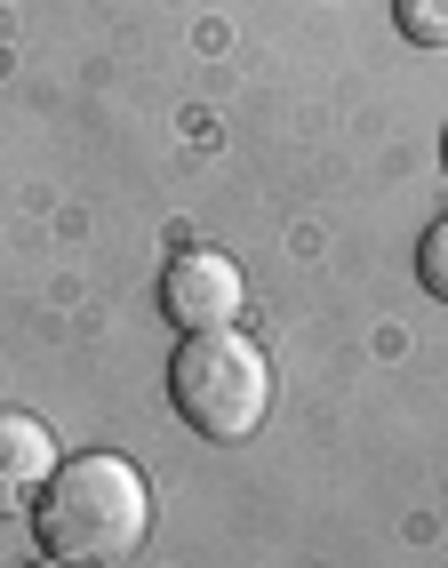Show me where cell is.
I'll list each match as a JSON object with an SVG mask.
<instances>
[{
	"instance_id": "8",
	"label": "cell",
	"mask_w": 448,
	"mask_h": 568,
	"mask_svg": "<svg viewBox=\"0 0 448 568\" xmlns=\"http://www.w3.org/2000/svg\"><path fill=\"white\" fill-rule=\"evenodd\" d=\"M440 161H448V136H440Z\"/></svg>"
},
{
	"instance_id": "2",
	"label": "cell",
	"mask_w": 448,
	"mask_h": 568,
	"mask_svg": "<svg viewBox=\"0 0 448 568\" xmlns=\"http://www.w3.org/2000/svg\"><path fill=\"white\" fill-rule=\"evenodd\" d=\"M169 400L201 440H248L273 408V368L248 336L201 328V336H184V353L169 361Z\"/></svg>"
},
{
	"instance_id": "4",
	"label": "cell",
	"mask_w": 448,
	"mask_h": 568,
	"mask_svg": "<svg viewBox=\"0 0 448 568\" xmlns=\"http://www.w3.org/2000/svg\"><path fill=\"white\" fill-rule=\"evenodd\" d=\"M57 480V440L41 416H24V408H0V520L24 513V505H41V488Z\"/></svg>"
},
{
	"instance_id": "6",
	"label": "cell",
	"mask_w": 448,
	"mask_h": 568,
	"mask_svg": "<svg viewBox=\"0 0 448 568\" xmlns=\"http://www.w3.org/2000/svg\"><path fill=\"white\" fill-rule=\"evenodd\" d=\"M417 281L448 305V216H440V224H425V241H417Z\"/></svg>"
},
{
	"instance_id": "3",
	"label": "cell",
	"mask_w": 448,
	"mask_h": 568,
	"mask_svg": "<svg viewBox=\"0 0 448 568\" xmlns=\"http://www.w3.org/2000/svg\"><path fill=\"white\" fill-rule=\"evenodd\" d=\"M241 305H248L241 264H233V256H216V248H184L169 273H161V313H169L184 336H201V328H233Z\"/></svg>"
},
{
	"instance_id": "5",
	"label": "cell",
	"mask_w": 448,
	"mask_h": 568,
	"mask_svg": "<svg viewBox=\"0 0 448 568\" xmlns=\"http://www.w3.org/2000/svg\"><path fill=\"white\" fill-rule=\"evenodd\" d=\"M393 17L417 49H448V0H393Z\"/></svg>"
},
{
	"instance_id": "7",
	"label": "cell",
	"mask_w": 448,
	"mask_h": 568,
	"mask_svg": "<svg viewBox=\"0 0 448 568\" xmlns=\"http://www.w3.org/2000/svg\"><path fill=\"white\" fill-rule=\"evenodd\" d=\"M32 568H89V560H57V552H41V560H32Z\"/></svg>"
},
{
	"instance_id": "1",
	"label": "cell",
	"mask_w": 448,
	"mask_h": 568,
	"mask_svg": "<svg viewBox=\"0 0 448 568\" xmlns=\"http://www.w3.org/2000/svg\"><path fill=\"white\" fill-rule=\"evenodd\" d=\"M144 520H153V497H144V473L129 457H72L57 465V480L32 505V528L57 560H129L144 545Z\"/></svg>"
}]
</instances>
